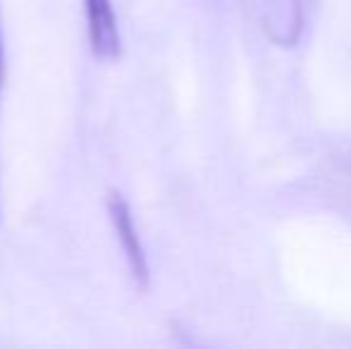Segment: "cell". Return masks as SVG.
Segmentation results:
<instances>
[{
	"instance_id": "3957f363",
	"label": "cell",
	"mask_w": 351,
	"mask_h": 349,
	"mask_svg": "<svg viewBox=\"0 0 351 349\" xmlns=\"http://www.w3.org/2000/svg\"><path fill=\"white\" fill-rule=\"evenodd\" d=\"M3 70H5V62H3V36H0V88H3Z\"/></svg>"
},
{
	"instance_id": "6da1fadb",
	"label": "cell",
	"mask_w": 351,
	"mask_h": 349,
	"mask_svg": "<svg viewBox=\"0 0 351 349\" xmlns=\"http://www.w3.org/2000/svg\"><path fill=\"white\" fill-rule=\"evenodd\" d=\"M108 215H110V223L115 228L117 242H120L122 252H125L132 278L136 280V285L148 287V258L146 252H143L139 230H136L134 218H132V208L125 201V196L110 194V199H108Z\"/></svg>"
},
{
	"instance_id": "7a4b0ae2",
	"label": "cell",
	"mask_w": 351,
	"mask_h": 349,
	"mask_svg": "<svg viewBox=\"0 0 351 349\" xmlns=\"http://www.w3.org/2000/svg\"><path fill=\"white\" fill-rule=\"evenodd\" d=\"M86 8V34L91 53L98 60H115L120 56L122 38L112 0H84Z\"/></svg>"
}]
</instances>
